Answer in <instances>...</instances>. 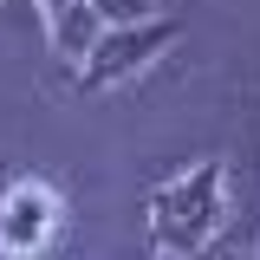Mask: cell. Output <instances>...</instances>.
I'll use <instances>...</instances> for the list:
<instances>
[{
  "instance_id": "obj_1",
  "label": "cell",
  "mask_w": 260,
  "mask_h": 260,
  "mask_svg": "<svg viewBox=\"0 0 260 260\" xmlns=\"http://www.w3.org/2000/svg\"><path fill=\"white\" fill-rule=\"evenodd\" d=\"M150 234H156L162 254L176 260H195L228 221V169L221 162H195L189 176H176V182H162L150 189Z\"/></svg>"
},
{
  "instance_id": "obj_2",
  "label": "cell",
  "mask_w": 260,
  "mask_h": 260,
  "mask_svg": "<svg viewBox=\"0 0 260 260\" xmlns=\"http://www.w3.org/2000/svg\"><path fill=\"white\" fill-rule=\"evenodd\" d=\"M176 39H182V26L162 20V13H150V20H124V26H104L91 39L85 65H78V85H85V91H111V85L137 78L156 52H169Z\"/></svg>"
},
{
  "instance_id": "obj_3",
  "label": "cell",
  "mask_w": 260,
  "mask_h": 260,
  "mask_svg": "<svg viewBox=\"0 0 260 260\" xmlns=\"http://www.w3.org/2000/svg\"><path fill=\"white\" fill-rule=\"evenodd\" d=\"M59 228V195L46 182H13L0 195V254L7 260H32Z\"/></svg>"
},
{
  "instance_id": "obj_4",
  "label": "cell",
  "mask_w": 260,
  "mask_h": 260,
  "mask_svg": "<svg viewBox=\"0 0 260 260\" xmlns=\"http://www.w3.org/2000/svg\"><path fill=\"white\" fill-rule=\"evenodd\" d=\"M39 13H46V32H52V52H59L65 65H85L91 39L104 32L98 7L91 0H39Z\"/></svg>"
},
{
  "instance_id": "obj_5",
  "label": "cell",
  "mask_w": 260,
  "mask_h": 260,
  "mask_svg": "<svg viewBox=\"0 0 260 260\" xmlns=\"http://www.w3.org/2000/svg\"><path fill=\"white\" fill-rule=\"evenodd\" d=\"M91 7H98L104 26H124V20H150L156 13V0H91Z\"/></svg>"
},
{
  "instance_id": "obj_6",
  "label": "cell",
  "mask_w": 260,
  "mask_h": 260,
  "mask_svg": "<svg viewBox=\"0 0 260 260\" xmlns=\"http://www.w3.org/2000/svg\"><path fill=\"white\" fill-rule=\"evenodd\" d=\"M162 260H176V254H162Z\"/></svg>"
}]
</instances>
